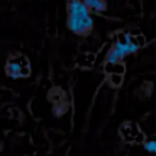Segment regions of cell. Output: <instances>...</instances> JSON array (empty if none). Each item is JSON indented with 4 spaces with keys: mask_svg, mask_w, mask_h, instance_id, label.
Wrapping results in <instances>:
<instances>
[{
    "mask_svg": "<svg viewBox=\"0 0 156 156\" xmlns=\"http://www.w3.org/2000/svg\"><path fill=\"white\" fill-rule=\"evenodd\" d=\"M8 75L13 78H20L25 77L29 74L28 62L24 58H14L8 63L7 66Z\"/></svg>",
    "mask_w": 156,
    "mask_h": 156,
    "instance_id": "3957f363",
    "label": "cell"
},
{
    "mask_svg": "<svg viewBox=\"0 0 156 156\" xmlns=\"http://www.w3.org/2000/svg\"><path fill=\"white\" fill-rule=\"evenodd\" d=\"M142 46V42L139 41L138 37L130 34H123L112 46L107 55V61L110 64H118L120 60L127 55L134 54Z\"/></svg>",
    "mask_w": 156,
    "mask_h": 156,
    "instance_id": "7a4b0ae2",
    "label": "cell"
},
{
    "mask_svg": "<svg viewBox=\"0 0 156 156\" xmlns=\"http://www.w3.org/2000/svg\"><path fill=\"white\" fill-rule=\"evenodd\" d=\"M66 26L77 35H88L94 26L91 12L83 0H66Z\"/></svg>",
    "mask_w": 156,
    "mask_h": 156,
    "instance_id": "6da1fadb",
    "label": "cell"
},
{
    "mask_svg": "<svg viewBox=\"0 0 156 156\" xmlns=\"http://www.w3.org/2000/svg\"><path fill=\"white\" fill-rule=\"evenodd\" d=\"M83 2L91 13H102L108 9L107 0H83Z\"/></svg>",
    "mask_w": 156,
    "mask_h": 156,
    "instance_id": "277c9868",
    "label": "cell"
},
{
    "mask_svg": "<svg viewBox=\"0 0 156 156\" xmlns=\"http://www.w3.org/2000/svg\"><path fill=\"white\" fill-rule=\"evenodd\" d=\"M144 149L147 150V152H150V153H155V151H156L155 141H154V140L147 141V142L145 143V145H144Z\"/></svg>",
    "mask_w": 156,
    "mask_h": 156,
    "instance_id": "5b68a950",
    "label": "cell"
}]
</instances>
